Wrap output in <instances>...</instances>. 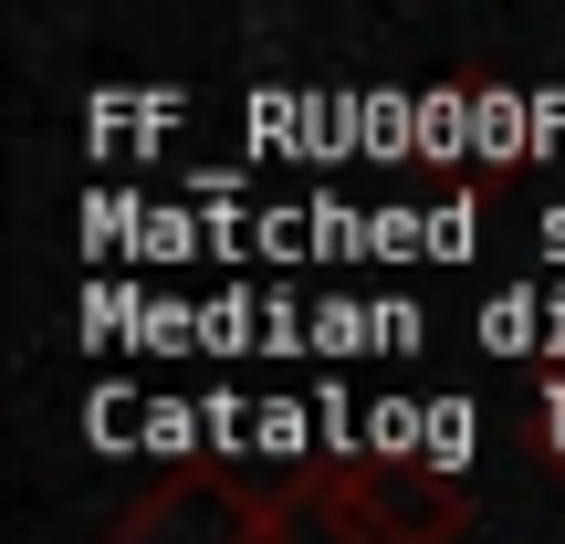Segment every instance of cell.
Segmentation results:
<instances>
[{"instance_id":"6da1fadb","label":"cell","mask_w":565,"mask_h":544,"mask_svg":"<svg viewBox=\"0 0 565 544\" xmlns=\"http://www.w3.org/2000/svg\"><path fill=\"white\" fill-rule=\"evenodd\" d=\"M303 534L315 544H461L471 492L450 471H419L398 450H345V461H303Z\"/></svg>"},{"instance_id":"7a4b0ae2","label":"cell","mask_w":565,"mask_h":544,"mask_svg":"<svg viewBox=\"0 0 565 544\" xmlns=\"http://www.w3.org/2000/svg\"><path fill=\"white\" fill-rule=\"evenodd\" d=\"M116 544H303V492H294V471L189 461L147 503L116 513Z\"/></svg>"}]
</instances>
